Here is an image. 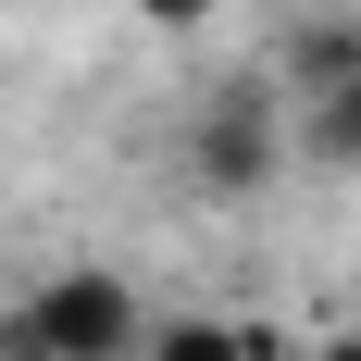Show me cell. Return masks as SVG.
I'll use <instances>...</instances> for the list:
<instances>
[{
    "instance_id": "1",
    "label": "cell",
    "mask_w": 361,
    "mask_h": 361,
    "mask_svg": "<svg viewBox=\"0 0 361 361\" xmlns=\"http://www.w3.org/2000/svg\"><path fill=\"white\" fill-rule=\"evenodd\" d=\"M0 349L13 361H137L149 349V312L125 274H50V287L0 324Z\"/></svg>"
},
{
    "instance_id": "2",
    "label": "cell",
    "mask_w": 361,
    "mask_h": 361,
    "mask_svg": "<svg viewBox=\"0 0 361 361\" xmlns=\"http://www.w3.org/2000/svg\"><path fill=\"white\" fill-rule=\"evenodd\" d=\"M299 149L361 162V37H312L299 50Z\"/></svg>"
},
{
    "instance_id": "3",
    "label": "cell",
    "mask_w": 361,
    "mask_h": 361,
    "mask_svg": "<svg viewBox=\"0 0 361 361\" xmlns=\"http://www.w3.org/2000/svg\"><path fill=\"white\" fill-rule=\"evenodd\" d=\"M200 175L212 187H262L274 175V87H237V100L200 125Z\"/></svg>"
},
{
    "instance_id": "4",
    "label": "cell",
    "mask_w": 361,
    "mask_h": 361,
    "mask_svg": "<svg viewBox=\"0 0 361 361\" xmlns=\"http://www.w3.org/2000/svg\"><path fill=\"white\" fill-rule=\"evenodd\" d=\"M137 13H149V25H212L224 0H137Z\"/></svg>"
},
{
    "instance_id": "5",
    "label": "cell",
    "mask_w": 361,
    "mask_h": 361,
    "mask_svg": "<svg viewBox=\"0 0 361 361\" xmlns=\"http://www.w3.org/2000/svg\"><path fill=\"white\" fill-rule=\"evenodd\" d=\"M324 361H361V324H349V336H324Z\"/></svg>"
}]
</instances>
